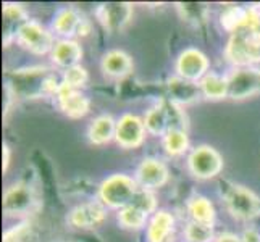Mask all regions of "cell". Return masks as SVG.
<instances>
[{"label":"cell","instance_id":"6da1fadb","mask_svg":"<svg viewBox=\"0 0 260 242\" xmlns=\"http://www.w3.org/2000/svg\"><path fill=\"white\" fill-rule=\"evenodd\" d=\"M49 68H28V70H18L10 76L8 87L13 89L15 95H20L24 98H34L42 94H55L61 83H58L55 76L49 73Z\"/></svg>","mask_w":260,"mask_h":242},{"label":"cell","instance_id":"7a4b0ae2","mask_svg":"<svg viewBox=\"0 0 260 242\" xmlns=\"http://www.w3.org/2000/svg\"><path fill=\"white\" fill-rule=\"evenodd\" d=\"M226 58L239 68L260 61V28L244 26L231 34L226 46Z\"/></svg>","mask_w":260,"mask_h":242},{"label":"cell","instance_id":"3957f363","mask_svg":"<svg viewBox=\"0 0 260 242\" xmlns=\"http://www.w3.org/2000/svg\"><path fill=\"white\" fill-rule=\"evenodd\" d=\"M138 192V183L126 175H112L99 187V199L110 209H124Z\"/></svg>","mask_w":260,"mask_h":242},{"label":"cell","instance_id":"277c9868","mask_svg":"<svg viewBox=\"0 0 260 242\" xmlns=\"http://www.w3.org/2000/svg\"><path fill=\"white\" fill-rule=\"evenodd\" d=\"M146 131L154 136H165L172 129H184L186 118L181 109L173 102H165L147 112L144 118Z\"/></svg>","mask_w":260,"mask_h":242},{"label":"cell","instance_id":"5b68a950","mask_svg":"<svg viewBox=\"0 0 260 242\" xmlns=\"http://www.w3.org/2000/svg\"><path fill=\"white\" fill-rule=\"evenodd\" d=\"M225 205L236 220H252L260 212V199L244 186H231L225 194Z\"/></svg>","mask_w":260,"mask_h":242},{"label":"cell","instance_id":"8992f818","mask_svg":"<svg viewBox=\"0 0 260 242\" xmlns=\"http://www.w3.org/2000/svg\"><path fill=\"white\" fill-rule=\"evenodd\" d=\"M187 168L197 179H212L223 169V158L213 147L199 146L187 157Z\"/></svg>","mask_w":260,"mask_h":242},{"label":"cell","instance_id":"52a82bcc","mask_svg":"<svg viewBox=\"0 0 260 242\" xmlns=\"http://www.w3.org/2000/svg\"><path fill=\"white\" fill-rule=\"evenodd\" d=\"M260 92V70L243 66L228 76V97L233 100H243Z\"/></svg>","mask_w":260,"mask_h":242},{"label":"cell","instance_id":"ba28073f","mask_svg":"<svg viewBox=\"0 0 260 242\" xmlns=\"http://www.w3.org/2000/svg\"><path fill=\"white\" fill-rule=\"evenodd\" d=\"M16 41L20 46L36 53V55H46L47 52H52L53 46H55L52 34L38 21L32 20H28L21 26L20 32L16 36Z\"/></svg>","mask_w":260,"mask_h":242},{"label":"cell","instance_id":"9c48e42d","mask_svg":"<svg viewBox=\"0 0 260 242\" xmlns=\"http://www.w3.org/2000/svg\"><path fill=\"white\" fill-rule=\"evenodd\" d=\"M146 126L139 116L126 113L116 121L115 139L124 149H136L146 137Z\"/></svg>","mask_w":260,"mask_h":242},{"label":"cell","instance_id":"30bf717a","mask_svg":"<svg viewBox=\"0 0 260 242\" xmlns=\"http://www.w3.org/2000/svg\"><path fill=\"white\" fill-rule=\"evenodd\" d=\"M36 203V195L29 184L16 183L4 192V212L7 215H26Z\"/></svg>","mask_w":260,"mask_h":242},{"label":"cell","instance_id":"8fae6325","mask_svg":"<svg viewBox=\"0 0 260 242\" xmlns=\"http://www.w3.org/2000/svg\"><path fill=\"white\" fill-rule=\"evenodd\" d=\"M209 70V60L201 50L186 49L179 53L176 60V73L186 81H201Z\"/></svg>","mask_w":260,"mask_h":242},{"label":"cell","instance_id":"7c38bea8","mask_svg":"<svg viewBox=\"0 0 260 242\" xmlns=\"http://www.w3.org/2000/svg\"><path fill=\"white\" fill-rule=\"evenodd\" d=\"M168 181V168L164 161L157 158L142 160L136 169V183L141 189L152 191L158 189Z\"/></svg>","mask_w":260,"mask_h":242},{"label":"cell","instance_id":"4fadbf2b","mask_svg":"<svg viewBox=\"0 0 260 242\" xmlns=\"http://www.w3.org/2000/svg\"><path fill=\"white\" fill-rule=\"evenodd\" d=\"M95 15L105 29L115 32V31H121L129 23L133 16V7L131 4H124V2L104 4L97 8Z\"/></svg>","mask_w":260,"mask_h":242},{"label":"cell","instance_id":"5bb4252c","mask_svg":"<svg viewBox=\"0 0 260 242\" xmlns=\"http://www.w3.org/2000/svg\"><path fill=\"white\" fill-rule=\"evenodd\" d=\"M107 212L104 203L99 202H89V203H83L78 205L68 215V223L71 226L79 228V229H89L94 228L97 225L105 220Z\"/></svg>","mask_w":260,"mask_h":242},{"label":"cell","instance_id":"9a60e30c","mask_svg":"<svg viewBox=\"0 0 260 242\" xmlns=\"http://www.w3.org/2000/svg\"><path fill=\"white\" fill-rule=\"evenodd\" d=\"M57 102L60 110L70 118H83L89 112V98L76 89H71L61 84L57 92Z\"/></svg>","mask_w":260,"mask_h":242},{"label":"cell","instance_id":"2e32d148","mask_svg":"<svg viewBox=\"0 0 260 242\" xmlns=\"http://www.w3.org/2000/svg\"><path fill=\"white\" fill-rule=\"evenodd\" d=\"M52 28L58 36L63 38H71L73 34L86 36L89 32V23L83 20L75 8H65L60 10L52 23Z\"/></svg>","mask_w":260,"mask_h":242},{"label":"cell","instance_id":"e0dca14e","mask_svg":"<svg viewBox=\"0 0 260 242\" xmlns=\"http://www.w3.org/2000/svg\"><path fill=\"white\" fill-rule=\"evenodd\" d=\"M102 71L112 79H123L133 71L131 57L123 50H110L102 58Z\"/></svg>","mask_w":260,"mask_h":242},{"label":"cell","instance_id":"ac0fdd59","mask_svg":"<svg viewBox=\"0 0 260 242\" xmlns=\"http://www.w3.org/2000/svg\"><path fill=\"white\" fill-rule=\"evenodd\" d=\"M50 57L57 66L68 70L79 63V60L83 58V49L78 42L71 39H63V41H58L55 46H53Z\"/></svg>","mask_w":260,"mask_h":242},{"label":"cell","instance_id":"d6986e66","mask_svg":"<svg viewBox=\"0 0 260 242\" xmlns=\"http://www.w3.org/2000/svg\"><path fill=\"white\" fill-rule=\"evenodd\" d=\"M2 18H4V44L5 47H8V44L13 39H16L21 26L28 20H26V12L23 10V7L18 4H5Z\"/></svg>","mask_w":260,"mask_h":242},{"label":"cell","instance_id":"ffe728a7","mask_svg":"<svg viewBox=\"0 0 260 242\" xmlns=\"http://www.w3.org/2000/svg\"><path fill=\"white\" fill-rule=\"evenodd\" d=\"M168 92H170V102H173L176 105L191 103L202 95L199 84L192 83V81H186L179 76L172 78L168 81Z\"/></svg>","mask_w":260,"mask_h":242},{"label":"cell","instance_id":"44dd1931","mask_svg":"<svg viewBox=\"0 0 260 242\" xmlns=\"http://www.w3.org/2000/svg\"><path fill=\"white\" fill-rule=\"evenodd\" d=\"M115 131H116V121L110 115H101L91 123L87 136L92 144L104 146L115 137Z\"/></svg>","mask_w":260,"mask_h":242},{"label":"cell","instance_id":"7402d4cb","mask_svg":"<svg viewBox=\"0 0 260 242\" xmlns=\"http://www.w3.org/2000/svg\"><path fill=\"white\" fill-rule=\"evenodd\" d=\"M173 225H175V220L172 213H168L165 210L154 213V217L149 221V228H147L149 242H165V239L172 234Z\"/></svg>","mask_w":260,"mask_h":242},{"label":"cell","instance_id":"603a6c76","mask_svg":"<svg viewBox=\"0 0 260 242\" xmlns=\"http://www.w3.org/2000/svg\"><path fill=\"white\" fill-rule=\"evenodd\" d=\"M201 92L205 98L220 100L228 97V78H223L215 73H207L199 81Z\"/></svg>","mask_w":260,"mask_h":242},{"label":"cell","instance_id":"cb8c5ba5","mask_svg":"<svg viewBox=\"0 0 260 242\" xmlns=\"http://www.w3.org/2000/svg\"><path fill=\"white\" fill-rule=\"evenodd\" d=\"M187 212L192 221L204 223V225H213L215 221V209L209 199L202 195H194L187 202Z\"/></svg>","mask_w":260,"mask_h":242},{"label":"cell","instance_id":"d4e9b609","mask_svg":"<svg viewBox=\"0 0 260 242\" xmlns=\"http://www.w3.org/2000/svg\"><path fill=\"white\" fill-rule=\"evenodd\" d=\"M162 144L168 155L176 157L186 152L187 146H189V139H187V134L184 129H172L164 136Z\"/></svg>","mask_w":260,"mask_h":242},{"label":"cell","instance_id":"484cf974","mask_svg":"<svg viewBox=\"0 0 260 242\" xmlns=\"http://www.w3.org/2000/svg\"><path fill=\"white\" fill-rule=\"evenodd\" d=\"M118 221L123 228L128 229H141L142 226L146 225L147 221V213L141 212L139 209L133 207V205H128L120 210L118 213Z\"/></svg>","mask_w":260,"mask_h":242},{"label":"cell","instance_id":"4316f807","mask_svg":"<svg viewBox=\"0 0 260 242\" xmlns=\"http://www.w3.org/2000/svg\"><path fill=\"white\" fill-rule=\"evenodd\" d=\"M247 21V8H241V7H231L221 15V24L226 31L231 34L241 29Z\"/></svg>","mask_w":260,"mask_h":242},{"label":"cell","instance_id":"83f0119b","mask_svg":"<svg viewBox=\"0 0 260 242\" xmlns=\"http://www.w3.org/2000/svg\"><path fill=\"white\" fill-rule=\"evenodd\" d=\"M184 236L189 242H212L213 240V228L204 223L191 221L184 229Z\"/></svg>","mask_w":260,"mask_h":242},{"label":"cell","instance_id":"f1b7e54d","mask_svg":"<svg viewBox=\"0 0 260 242\" xmlns=\"http://www.w3.org/2000/svg\"><path fill=\"white\" fill-rule=\"evenodd\" d=\"M87 83V71L86 68H83L81 65L71 66L68 70H65L63 73V79H61V84L71 87V89H78L83 87Z\"/></svg>","mask_w":260,"mask_h":242},{"label":"cell","instance_id":"f546056e","mask_svg":"<svg viewBox=\"0 0 260 242\" xmlns=\"http://www.w3.org/2000/svg\"><path fill=\"white\" fill-rule=\"evenodd\" d=\"M133 205V207H136L139 209L141 212H144V213H152L155 210L157 207V202H155V197L154 194H152L150 191H146V189H138L136 195H134V199L133 202L129 203Z\"/></svg>","mask_w":260,"mask_h":242},{"label":"cell","instance_id":"4dcf8cb0","mask_svg":"<svg viewBox=\"0 0 260 242\" xmlns=\"http://www.w3.org/2000/svg\"><path fill=\"white\" fill-rule=\"evenodd\" d=\"M4 242H39V240L36 237V234H32L29 231L28 225H21L12 231H8L4 237Z\"/></svg>","mask_w":260,"mask_h":242},{"label":"cell","instance_id":"1f68e13d","mask_svg":"<svg viewBox=\"0 0 260 242\" xmlns=\"http://www.w3.org/2000/svg\"><path fill=\"white\" fill-rule=\"evenodd\" d=\"M178 8L183 12V18L186 21H204L205 8L197 4H178Z\"/></svg>","mask_w":260,"mask_h":242},{"label":"cell","instance_id":"d6a6232c","mask_svg":"<svg viewBox=\"0 0 260 242\" xmlns=\"http://www.w3.org/2000/svg\"><path fill=\"white\" fill-rule=\"evenodd\" d=\"M241 240L243 242H260V232L255 229H246Z\"/></svg>","mask_w":260,"mask_h":242},{"label":"cell","instance_id":"836d02e7","mask_svg":"<svg viewBox=\"0 0 260 242\" xmlns=\"http://www.w3.org/2000/svg\"><path fill=\"white\" fill-rule=\"evenodd\" d=\"M215 242H243L241 237H238L236 234H231V232H225V234H220Z\"/></svg>","mask_w":260,"mask_h":242},{"label":"cell","instance_id":"e575fe53","mask_svg":"<svg viewBox=\"0 0 260 242\" xmlns=\"http://www.w3.org/2000/svg\"><path fill=\"white\" fill-rule=\"evenodd\" d=\"M8 165H10V149L7 144H4V171L8 169Z\"/></svg>","mask_w":260,"mask_h":242}]
</instances>
